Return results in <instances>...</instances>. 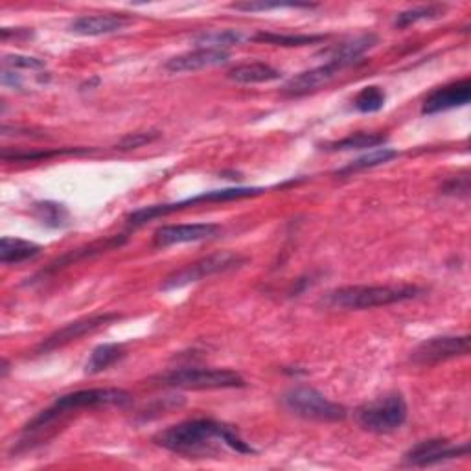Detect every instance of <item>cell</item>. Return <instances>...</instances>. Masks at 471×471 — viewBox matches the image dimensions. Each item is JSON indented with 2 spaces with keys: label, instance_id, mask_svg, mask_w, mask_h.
<instances>
[{
  "label": "cell",
  "instance_id": "cell-32",
  "mask_svg": "<svg viewBox=\"0 0 471 471\" xmlns=\"http://www.w3.org/2000/svg\"><path fill=\"white\" fill-rule=\"evenodd\" d=\"M458 179H460V177L451 179V180L444 186V194H449V196H458V194L467 196V192H469V182H467V179L462 180V184H458Z\"/></svg>",
  "mask_w": 471,
  "mask_h": 471
},
{
  "label": "cell",
  "instance_id": "cell-17",
  "mask_svg": "<svg viewBox=\"0 0 471 471\" xmlns=\"http://www.w3.org/2000/svg\"><path fill=\"white\" fill-rule=\"evenodd\" d=\"M378 42V37H375L374 33H363V35H357L350 41H345L341 44H337L336 49H332L328 54V61H334L337 65H341L343 69L354 65L356 61H359L363 58V54L366 51H370L372 46Z\"/></svg>",
  "mask_w": 471,
  "mask_h": 471
},
{
  "label": "cell",
  "instance_id": "cell-11",
  "mask_svg": "<svg viewBox=\"0 0 471 471\" xmlns=\"http://www.w3.org/2000/svg\"><path fill=\"white\" fill-rule=\"evenodd\" d=\"M467 453H469V446L467 444L453 446L446 439H431V440L418 442L414 448H411L405 453L403 460L409 466L426 467V466H433V464H439V462L467 457Z\"/></svg>",
  "mask_w": 471,
  "mask_h": 471
},
{
  "label": "cell",
  "instance_id": "cell-6",
  "mask_svg": "<svg viewBox=\"0 0 471 471\" xmlns=\"http://www.w3.org/2000/svg\"><path fill=\"white\" fill-rule=\"evenodd\" d=\"M263 188H225V190H214V192H205L201 196L184 199L179 203H168V205H153L134 210L127 216V223L131 226H143L148 221L155 217H162L168 214H173L177 210H184L188 207H194L199 203H216V201H234V199H245V198H254L263 194Z\"/></svg>",
  "mask_w": 471,
  "mask_h": 471
},
{
  "label": "cell",
  "instance_id": "cell-9",
  "mask_svg": "<svg viewBox=\"0 0 471 471\" xmlns=\"http://www.w3.org/2000/svg\"><path fill=\"white\" fill-rule=\"evenodd\" d=\"M120 315L118 313H102V315H92V317H85L74 322L65 324L63 328H60L58 332H54L51 337H46L39 346H37V354H49L54 352L72 341H78L79 337L97 332L102 326H107L115 320H118Z\"/></svg>",
  "mask_w": 471,
  "mask_h": 471
},
{
  "label": "cell",
  "instance_id": "cell-25",
  "mask_svg": "<svg viewBox=\"0 0 471 471\" xmlns=\"http://www.w3.org/2000/svg\"><path fill=\"white\" fill-rule=\"evenodd\" d=\"M398 157V152L396 150H389V148H382V150H374L359 159H356L354 162H350L346 168L339 170L337 173L339 175H346V173H352V171H361V170H366V168H375V166H382L392 159Z\"/></svg>",
  "mask_w": 471,
  "mask_h": 471
},
{
  "label": "cell",
  "instance_id": "cell-3",
  "mask_svg": "<svg viewBox=\"0 0 471 471\" xmlns=\"http://www.w3.org/2000/svg\"><path fill=\"white\" fill-rule=\"evenodd\" d=\"M421 293L416 286H348L328 295L326 302L339 309H372L416 299Z\"/></svg>",
  "mask_w": 471,
  "mask_h": 471
},
{
  "label": "cell",
  "instance_id": "cell-20",
  "mask_svg": "<svg viewBox=\"0 0 471 471\" xmlns=\"http://www.w3.org/2000/svg\"><path fill=\"white\" fill-rule=\"evenodd\" d=\"M39 253H41V247L33 242L10 238V236H5V238L0 240V262H3L5 265L23 263L26 260L35 258Z\"/></svg>",
  "mask_w": 471,
  "mask_h": 471
},
{
  "label": "cell",
  "instance_id": "cell-22",
  "mask_svg": "<svg viewBox=\"0 0 471 471\" xmlns=\"http://www.w3.org/2000/svg\"><path fill=\"white\" fill-rule=\"evenodd\" d=\"M387 143V136L380 133H354L337 143L326 144L324 150L328 152H348V150H368V148H378Z\"/></svg>",
  "mask_w": 471,
  "mask_h": 471
},
{
  "label": "cell",
  "instance_id": "cell-13",
  "mask_svg": "<svg viewBox=\"0 0 471 471\" xmlns=\"http://www.w3.org/2000/svg\"><path fill=\"white\" fill-rule=\"evenodd\" d=\"M471 100V81L460 79L449 85H444L433 90L421 106L423 115H437L442 111H449L455 107H462Z\"/></svg>",
  "mask_w": 471,
  "mask_h": 471
},
{
  "label": "cell",
  "instance_id": "cell-4",
  "mask_svg": "<svg viewBox=\"0 0 471 471\" xmlns=\"http://www.w3.org/2000/svg\"><path fill=\"white\" fill-rule=\"evenodd\" d=\"M159 385L192 391H217V389H242L245 380L238 372L226 368H179L157 378Z\"/></svg>",
  "mask_w": 471,
  "mask_h": 471
},
{
  "label": "cell",
  "instance_id": "cell-8",
  "mask_svg": "<svg viewBox=\"0 0 471 471\" xmlns=\"http://www.w3.org/2000/svg\"><path fill=\"white\" fill-rule=\"evenodd\" d=\"M286 407L304 418L313 421H339L346 418V409L336 402H329L319 391L311 387H297L284 396Z\"/></svg>",
  "mask_w": 471,
  "mask_h": 471
},
{
  "label": "cell",
  "instance_id": "cell-14",
  "mask_svg": "<svg viewBox=\"0 0 471 471\" xmlns=\"http://www.w3.org/2000/svg\"><path fill=\"white\" fill-rule=\"evenodd\" d=\"M343 70L341 65L334 63V61H326L320 67H315L311 70H306L295 78H291L282 92L286 94V97L297 98V97H306L309 92L319 90L320 87H324L328 81H332L339 72Z\"/></svg>",
  "mask_w": 471,
  "mask_h": 471
},
{
  "label": "cell",
  "instance_id": "cell-23",
  "mask_svg": "<svg viewBox=\"0 0 471 471\" xmlns=\"http://www.w3.org/2000/svg\"><path fill=\"white\" fill-rule=\"evenodd\" d=\"M32 214L41 225L51 226V228H63L69 225V219H70L67 207L54 203V201L35 203L32 208Z\"/></svg>",
  "mask_w": 471,
  "mask_h": 471
},
{
  "label": "cell",
  "instance_id": "cell-10",
  "mask_svg": "<svg viewBox=\"0 0 471 471\" xmlns=\"http://www.w3.org/2000/svg\"><path fill=\"white\" fill-rule=\"evenodd\" d=\"M469 354V336H442L423 341L414 352L412 361L416 365H435L453 357H464Z\"/></svg>",
  "mask_w": 471,
  "mask_h": 471
},
{
  "label": "cell",
  "instance_id": "cell-15",
  "mask_svg": "<svg viewBox=\"0 0 471 471\" xmlns=\"http://www.w3.org/2000/svg\"><path fill=\"white\" fill-rule=\"evenodd\" d=\"M228 61L226 51H214V49H198L194 52H186L180 56L171 58L164 69L171 74H182V72H196L210 67H217Z\"/></svg>",
  "mask_w": 471,
  "mask_h": 471
},
{
  "label": "cell",
  "instance_id": "cell-16",
  "mask_svg": "<svg viewBox=\"0 0 471 471\" xmlns=\"http://www.w3.org/2000/svg\"><path fill=\"white\" fill-rule=\"evenodd\" d=\"M133 23L127 15H83L70 23L69 30L76 35L85 37H98L122 32Z\"/></svg>",
  "mask_w": 471,
  "mask_h": 471
},
{
  "label": "cell",
  "instance_id": "cell-5",
  "mask_svg": "<svg viewBox=\"0 0 471 471\" xmlns=\"http://www.w3.org/2000/svg\"><path fill=\"white\" fill-rule=\"evenodd\" d=\"M407 414L409 409L403 396L392 392L359 407L356 418L365 431L383 435L400 429L407 420Z\"/></svg>",
  "mask_w": 471,
  "mask_h": 471
},
{
  "label": "cell",
  "instance_id": "cell-29",
  "mask_svg": "<svg viewBox=\"0 0 471 471\" xmlns=\"http://www.w3.org/2000/svg\"><path fill=\"white\" fill-rule=\"evenodd\" d=\"M232 10L240 12H267V10H282V8H300L309 10L315 8V5H299V3H245V5H232Z\"/></svg>",
  "mask_w": 471,
  "mask_h": 471
},
{
  "label": "cell",
  "instance_id": "cell-30",
  "mask_svg": "<svg viewBox=\"0 0 471 471\" xmlns=\"http://www.w3.org/2000/svg\"><path fill=\"white\" fill-rule=\"evenodd\" d=\"M159 138V131H140V133H129L125 134L120 143L116 144V150H136L143 148Z\"/></svg>",
  "mask_w": 471,
  "mask_h": 471
},
{
  "label": "cell",
  "instance_id": "cell-12",
  "mask_svg": "<svg viewBox=\"0 0 471 471\" xmlns=\"http://www.w3.org/2000/svg\"><path fill=\"white\" fill-rule=\"evenodd\" d=\"M219 225L214 223H194V225H166L155 230L153 244L157 247H170L179 244H192L216 238Z\"/></svg>",
  "mask_w": 471,
  "mask_h": 471
},
{
  "label": "cell",
  "instance_id": "cell-2",
  "mask_svg": "<svg viewBox=\"0 0 471 471\" xmlns=\"http://www.w3.org/2000/svg\"><path fill=\"white\" fill-rule=\"evenodd\" d=\"M131 402V394L124 389H87L76 391L58 398L49 409L41 411L32 421L26 423L24 433L35 435L42 429H49L61 416L87 409V407H107V405H127Z\"/></svg>",
  "mask_w": 471,
  "mask_h": 471
},
{
  "label": "cell",
  "instance_id": "cell-1",
  "mask_svg": "<svg viewBox=\"0 0 471 471\" xmlns=\"http://www.w3.org/2000/svg\"><path fill=\"white\" fill-rule=\"evenodd\" d=\"M155 442L177 455L184 457H207L216 455L221 448H228L236 453L251 455L254 449L234 429L216 420H188L177 426L161 431Z\"/></svg>",
  "mask_w": 471,
  "mask_h": 471
},
{
  "label": "cell",
  "instance_id": "cell-7",
  "mask_svg": "<svg viewBox=\"0 0 471 471\" xmlns=\"http://www.w3.org/2000/svg\"><path fill=\"white\" fill-rule=\"evenodd\" d=\"M244 263H245V258L240 256V254H236V253L210 254L207 258H201V260H198L190 265H186V267L171 272L168 278H164V282L161 284V290L171 291V290L190 286V284H196V282H201L208 276L226 272V271H232L236 267H242Z\"/></svg>",
  "mask_w": 471,
  "mask_h": 471
},
{
  "label": "cell",
  "instance_id": "cell-19",
  "mask_svg": "<svg viewBox=\"0 0 471 471\" xmlns=\"http://www.w3.org/2000/svg\"><path fill=\"white\" fill-rule=\"evenodd\" d=\"M124 242H125V238H122V236H115V238H107V240H104V242L90 244L88 247L70 251V253H67L65 256H61V258H58L56 262H52L49 269L42 271V274H44V272H46V274H49V272H56V271H60V269H63V267H67V265H72V263H76V262H79V260H83V258H88V256H94V254H100V253L111 251V249H115V247H120Z\"/></svg>",
  "mask_w": 471,
  "mask_h": 471
},
{
  "label": "cell",
  "instance_id": "cell-24",
  "mask_svg": "<svg viewBox=\"0 0 471 471\" xmlns=\"http://www.w3.org/2000/svg\"><path fill=\"white\" fill-rule=\"evenodd\" d=\"M196 44L199 49H214V51H226L228 46L240 44L244 41L242 32L236 30H216V32H205L201 35H198Z\"/></svg>",
  "mask_w": 471,
  "mask_h": 471
},
{
  "label": "cell",
  "instance_id": "cell-21",
  "mask_svg": "<svg viewBox=\"0 0 471 471\" xmlns=\"http://www.w3.org/2000/svg\"><path fill=\"white\" fill-rule=\"evenodd\" d=\"M125 356V350L118 343H107L100 345L92 350L90 357L85 363V372L87 374H98L118 363Z\"/></svg>",
  "mask_w": 471,
  "mask_h": 471
},
{
  "label": "cell",
  "instance_id": "cell-27",
  "mask_svg": "<svg viewBox=\"0 0 471 471\" xmlns=\"http://www.w3.org/2000/svg\"><path fill=\"white\" fill-rule=\"evenodd\" d=\"M444 12H446V6H440V5L412 8V10H407V12L398 14L396 19H394V26H396V28H407V26L416 24V23H420V21L437 19V17L444 15Z\"/></svg>",
  "mask_w": 471,
  "mask_h": 471
},
{
  "label": "cell",
  "instance_id": "cell-31",
  "mask_svg": "<svg viewBox=\"0 0 471 471\" xmlns=\"http://www.w3.org/2000/svg\"><path fill=\"white\" fill-rule=\"evenodd\" d=\"M3 65L6 70H42L44 61L30 56H5Z\"/></svg>",
  "mask_w": 471,
  "mask_h": 471
},
{
  "label": "cell",
  "instance_id": "cell-26",
  "mask_svg": "<svg viewBox=\"0 0 471 471\" xmlns=\"http://www.w3.org/2000/svg\"><path fill=\"white\" fill-rule=\"evenodd\" d=\"M387 102V94L382 87H365L354 100V106L357 111L361 113H378L385 107Z\"/></svg>",
  "mask_w": 471,
  "mask_h": 471
},
{
  "label": "cell",
  "instance_id": "cell-18",
  "mask_svg": "<svg viewBox=\"0 0 471 471\" xmlns=\"http://www.w3.org/2000/svg\"><path fill=\"white\" fill-rule=\"evenodd\" d=\"M228 79L244 85L254 83H269L282 78V72L267 63H244L228 70Z\"/></svg>",
  "mask_w": 471,
  "mask_h": 471
},
{
  "label": "cell",
  "instance_id": "cell-28",
  "mask_svg": "<svg viewBox=\"0 0 471 471\" xmlns=\"http://www.w3.org/2000/svg\"><path fill=\"white\" fill-rule=\"evenodd\" d=\"M322 39L324 35H280V33H265V32L253 37V41L276 44V46H304V44L319 42Z\"/></svg>",
  "mask_w": 471,
  "mask_h": 471
}]
</instances>
